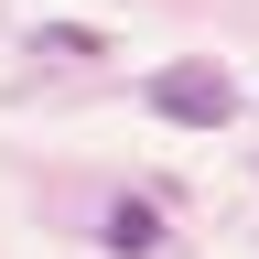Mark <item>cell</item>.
I'll return each mask as SVG.
<instances>
[{
	"instance_id": "1",
	"label": "cell",
	"mask_w": 259,
	"mask_h": 259,
	"mask_svg": "<svg viewBox=\"0 0 259 259\" xmlns=\"http://www.w3.org/2000/svg\"><path fill=\"white\" fill-rule=\"evenodd\" d=\"M151 119H173V130H227V119H238V76L205 65V54L162 65V76H151Z\"/></svg>"
},
{
	"instance_id": "2",
	"label": "cell",
	"mask_w": 259,
	"mask_h": 259,
	"mask_svg": "<svg viewBox=\"0 0 259 259\" xmlns=\"http://www.w3.org/2000/svg\"><path fill=\"white\" fill-rule=\"evenodd\" d=\"M108 248H119V259H151V248H162V216L141 205V194H119V205H108Z\"/></svg>"
}]
</instances>
